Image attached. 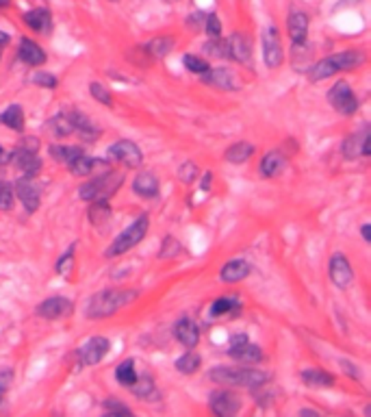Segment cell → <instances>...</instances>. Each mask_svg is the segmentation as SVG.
Returning a JSON list of instances; mask_svg holds the SVG:
<instances>
[{"label": "cell", "instance_id": "6da1fadb", "mask_svg": "<svg viewBox=\"0 0 371 417\" xmlns=\"http://www.w3.org/2000/svg\"><path fill=\"white\" fill-rule=\"evenodd\" d=\"M137 298L135 289H104L98 291L96 296L89 298L87 307H85V315L89 320H100V318H109L118 313L120 309H124L128 302H133Z\"/></svg>", "mask_w": 371, "mask_h": 417}, {"label": "cell", "instance_id": "7a4b0ae2", "mask_svg": "<svg viewBox=\"0 0 371 417\" xmlns=\"http://www.w3.org/2000/svg\"><path fill=\"white\" fill-rule=\"evenodd\" d=\"M209 378L217 385L226 387H261L270 381V374L254 367H226L219 365L209 372Z\"/></svg>", "mask_w": 371, "mask_h": 417}, {"label": "cell", "instance_id": "3957f363", "mask_svg": "<svg viewBox=\"0 0 371 417\" xmlns=\"http://www.w3.org/2000/svg\"><path fill=\"white\" fill-rule=\"evenodd\" d=\"M124 176L122 172H104L102 176H96L92 180H87L85 185H81L79 196L87 202H96V200H109L118 194V189L122 187Z\"/></svg>", "mask_w": 371, "mask_h": 417}, {"label": "cell", "instance_id": "277c9868", "mask_svg": "<svg viewBox=\"0 0 371 417\" xmlns=\"http://www.w3.org/2000/svg\"><path fill=\"white\" fill-rule=\"evenodd\" d=\"M148 226H150V217H148V215H139V217L128 226V229H124V231L113 239V244H111V246L106 248L104 256L113 259V256H120V254L133 250V248L145 237Z\"/></svg>", "mask_w": 371, "mask_h": 417}, {"label": "cell", "instance_id": "5b68a950", "mask_svg": "<svg viewBox=\"0 0 371 417\" xmlns=\"http://www.w3.org/2000/svg\"><path fill=\"white\" fill-rule=\"evenodd\" d=\"M328 102L341 116H354L358 111V98L354 96V90L350 87L348 81H337L328 90Z\"/></svg>", "mask_w": 371, "mask_h": 417}, {"label": "cell", "instance_id": "8992f818", "mask_svg": "<svg viewBox=\"0 0 371 417\" xmlns=\"http://www.w3.org/2000/svg\"><path fill=\"white\" fill-rule=\"evenodd\" d=\"M228 354L237 361H243V363H258L263 361V350L258 348L256 344L248 339L245 332H237L231 337V350Z\"/></svg>", "mask_w": 371, "mask_h": 417}, {"label": "cell", "instance_id": "52a82bcc", "mask_svg": "<svg viewBox=\"0 0 371 417\" xmlns=\"http://www.w3.org/2000/svg\"><path fill=\"white\" fill-rule=\"evenodd\" d=\"M106 157L113 159V161H120L128 168H139L143 163V155L141 150L137 148V143L128 141V139H120L116 141L113 146H109L106 150Z\"/></svg>", "mask_w": 371, "mask_h": 417}, {"label": "cell", "instance_id": "ba28073f", "mask_svg": "<svg viewBox=\"0 0 371 417\" xmlns=\"http://www.w3.org/2000/svg\"><path fill=\"white\" fill-rule=\"evenodd\" d=\"M209 404H211V411L219 417H231L241 411V398L237 394H233L231 389L213 391L209 396Z\"/></svg>", "mask_w": 371, "mask_h": 417}, {"label": "cell", "instance_id": "9c48e42d", "mask_svg": "<svg viewBox=\"0 0 371 417\" xmlns=\"http://www.w3.org/2000/svg\"><path fill=\"white\" fill-rule=\"evenodd\" d=\"M284 59L282 42H280V33L276 26H267L263 31V61L267 67H278Z\"/></svg>", "mask_w": 371, "mask_h": 417}, {"label": "cell", "instance_id": "30bf717a", "mask_svg": "<svg viewBox=\"0 0 371 417\" xmlns=\"http://www.w3.org/2000/svg\"><path fill=\"white\" fill-rule=\"evenodd\" d=\"M328 272H330V281L335 283L339 289H348L352 283H354V270L348 261L345 254L337 252L330 256V265H328Z\"/></svg>", "mask_w": 371, "mask_h": 417}, {"label": "cell", "instance_id": "8fae6325", "mask_svg": "<svg viewBox=\"0 0 371 417\" xmlns=\"http://www.w3.org/2000/svg\"><path fill=\"white\" fill-rule=\"evenodd\" d=\"M343 155L350 161L358 159V157H369L371 155V131H369V126H362L360 133H354V135L345 137Z\"/></svg>", "mask_w": 371, "mask_h": 417}, {"label": "cell", "instance_id": "7c38bea8", "mask_svg": "<svg viewBox=\"0 0 371 417\" xmlns=\"http://www.w3.org/2000/svg\"><path fill=\"white\" fill-rule=\"evenodd\" d=\"M16 194H18V198L22 200V205H24V209H26L28 213H35L37 209H40V202H42V189L37 187V183H35L33 178H28V176L20 178V180L16 183Z\"/></svg>", "mask_w": 371, "mask_h": 417}, {"label": "cell", "instance_id": "4fadbf2b", "mask_svg": "<svg viewBox=\"0 0 371 417\" xmlns=\"http://www.w3.org/2000/svg\"><path fill=\"white\" fill-rule=\"evenodd\" d=\"M35 313L44 318V320H59L72 313V302L65 296H52L48 300H44L42 305H37Z\"/></svg>", "mask_w": 371, "mask_h": 417}, {"label": "cell", "instance_id": "5bb4252c", "mask_svg": "<svg viewBox=\"0 0 371 417\" xmlns=\"http://www.w3.org/2000/svg\"><path fill=\"white\" fill-rule=\"evenodd\" d=\"M13 163L18 170L24 172V176L28 178H35L37 174L42 172V159L37 157V150H31V148H24V146H18V150L11 155Z\"/></svg>", "mask_w": 371, "mask_h": 417}, {"label": "cell", "instance_id": "9a60e30c", "mask_svg": "<svg viewBox=\"0 0 371 417\" xmlns=\"http://www.w3.org/2000/svg\"><path fill=\"white\" fill-rule=\"evenodd\" d=\"M109 346H111V344H109V339H106V337H92V339H87V341H85V346L79 350L83 365H96V363H100V361L106 357Z\"/></svg>", "mask_w": 371, "mask_h": 417}, {"label": "cell", "instance_id": "2e32d148", "mask_svg": "<svg viewBox=\"0 0 371 417\" xmlns=\"http://www.w3.org/2000/svg\"><path fill=\"white\" fill-rule=\"evenodd\" d=\"M204 83L217 87V90H224V92H237L241 90V83L239 79L235 77V74L226 67H211L206 74H204Z\"/></svg>", "mask_w": 371, "mask_h": 417}, {"label": "cell", "instance_id": "e0dca14e", "mask_svg": "<svg viewBox=\"0 0 371 417\" xmlns=\"http://www.w3.org/2000/svg\"><path fill=\"white\" fill-rule=\"evenodd\" d=\"M174 337L180 341L184 348H196L198 341H200V328L198 324L192 320V318H180L176 324H174Z\"/></svg>", "mask_w": 371, "mask_h": 417}, {"label": "cell", "instance_id": "ac0fdd59", "mask_svg": "<svg viewBox=\"0 0 371 417\" xmlns=\"http://www.w3.org/2000/svg\"><path fill=\"white\" fill-rule=\"evenodd\" d=\"M228 59H235L243 65L252 61V44L243 33H233L228 37Z\"/></svg>", "mask_w": 371, "mask_h": 417}, {"label": "cell", "instance_id": "d6986e66", "mask_svg": "<svg viewBox=\"0 0 371 417\" xmlns=\"http://www.w3.org/2000/svg\"><path fill=\"white\" fill-rule=\"evenodd\" d=\"M287 31L293 44H302L309 37V16L304 11H291L289 13V22H287Z\"/></svg>", "mask_w": 371, "mask_h": 417}, {"label": "cell", "instance_id": "ffe728a7", "mask_svg": "<svg viewBox=\"0 0 371 417\" xmlns=\"http://www.w3.org/2000/svg\"><path fill=\"white\" fill-rule=\"evenodd\" d=\"M24 24L35 33H50L52 28V16L46 7H35L22 16Z\"/></svg>", "mask_w": 371, "mask_h": 417}, {"label": "cell", "instance_id": "44dd1931", "mask_svg": "<svg viewBox=\"0 0 371 417\" xmlns=\"http://www.w3.org/2000/svg\"><path fill=\"white\" fill-rule=\"evenodd\" d=\"M18 55H20V61H24L26 65L31 67H37V65H44L46 63V53L42 46H37L35 42L26 40V37H22L20 40V48H18Z\"/></svg>", "mask_w": 371, "mask_h": 417}, {"label": "cell", "instance_id": "7402d4cb", "mask_svg": "<svg viewBox=\"0 0 371 417\" xmlns=\"http://www.w3.org/2000/svg\"><path fill=\"white\" fill-rule=\"evenodd\" d=\"M133 192L139 198H157L159 196V180L153 172H141L133 180Z\"/></svg>", "mask_w": 371, "mask_h": 417}, {"label": "cell", "instance_id": "603a6c76", "mask_svg": "<svg viewBox=\"0 0 371 417\" xmlns=\"http://www.w3.org/2000/svg\"><path fill=\"white\" fill-rule=\"evenodd\" d=\"M250 272H252V268H250V263H248V261H243V259H233V261H228V263L224 265V268H221L219 278L224 281V283H239V281H243Z\"/></svg>", "mask_w": 371, "mask_h": 417}, {"label": "cell", "instance_id": "cb8c5ba5", "mask_svg": "<svg viewBox=\"0 0 371 417\" xmlns=\"http://www.w3.org/2000/svg\"><path fill=\"white\" fill-rule=\"evenodd\" d=\"M287 168V157L280 153V150H272L261 159V166H258V172H261L263 178H274L276 174H280Z\"/></svg>", "mask_w": 371, "mask_h": 417}, {"label": "cell", "instance_id": "d4e9b609", "mask_svg": "<svg viewBox=\"0 0 371 417\" xmlns=\"http://www.w3.org/2000/svg\"><path fill=\"white\" fill-rule=\"evenodd\" d=\"M332 61H335L337 70L339 72H345V70H356L365 63V53L362 50H343V53H337V55H330Z\"/></svg>", "mask_w": 371, "mask_h": 417}, {"label": "cell", "instance_id": "484cf974", "mask_svg": "<svg viewBox=\"0 0 371 417\" xmlns=\"http://www.w3.org/2000/svg\"><path fill=\"white\" fill-rule=\"evenodd\" d=\"M300 378L304 381V385H306V387H313V389H319V387H332V385H335V376L328 374V372H323V369H315V367L304 369V372L300 374Z\"/></svg>", "mask_w": 371, "mask_h": 417}, {"label": "cell", "instance_id": "4316f807", "mask_svg": "<svg viewBox=\"0 0 371 417\" xmlns=\"http://www.w3.org/2000/svg\"><path fill=\"white\" fill-rule=\"evenodd\" d=\"M0 124L16 131V133H22L24 131V111L20 104H9L3 113H0Z\"/></svg>", "mask_w": 371, "mask_h": 417}, {"label": "cell", "instance_id": "83f0119b", "mask_svg": "<svg viewBox=\"0 0 371 417\" xmlns=\"http://www.w3.org/2000/svg\"><path fill=\"white\" fill-rule=\"evenodd\" d=\"M50 157L57 161V163H63V166H70L74 159H77L79 155H83V150L77 148V146H61V143H52L48 148Z\"/></svg>", "mask_w": 371, "mask_h": 417}, {"label": "cell", "instance_id": "f1b7e54d", "mask_svg": "<svg viewBox=\"0 0 371 417\" xmlns=\"http://www.w3.org/2000/svg\"><path fill=\"white\" fill-rule=\"evenodd\" d=\"M228 313H239V298L237 296H224V298H217L213 305H211V318H221V315H228Z\"/></svg>", "mask_w": 371, "mask_h": 417}, {"label": "cell", "instance_id": "f546056e", "mask_svg": "<svg viewBox=\"0 0 371 417\" xmlns=\"http://www.w3.org/2000/svg\"><path fill=\"white\" fill-rule=\"evenodd\" d=\"M254 155V146L250 143V141H237V143H233L228 150H226V161L228 163H245L250 157Z\"/></svg>", "mask_w": 371, "mask_h": 417}, {"label": "cell", "instance_id": "4dcf8cb0", "mask_svg": "<svg viewBox=\"0 0 371 417\" xmlns=\"http://www.w3.org/2000/svg\"><path fill=\"white\" fill-rule=\"evenodd\" d=\"M50 131L57 135V137H67L74 133V116L72 111H65V113H59V116H55L50 122H48Z\"/></svg>", "mask_w": 371, "mask_h": 417}, {"label": "cell", "instance_id": "1f68e13d", "mask_svg": "<svg viewBox=\"0 0 371 417\" xmlns=\"http://www.w3.org/2000/svg\"><path fill=\"white\" fill-rule=\"evenodd\" d=\"M141 48H143V53H148L150 57L161 59V57L170 55V50L174 48V40H172V37H167V35L165 37H155V40H150Z\"/></svg>", "mask_w": 371, "mask_h": 417}, {"label": "cell", "instance_id": "d6a6232c", "mask_svg": "<svg viewBox=\"0 0 371 417\" xmlns=\"http://www.w3.org/2000/svg\"><path fill=\"white\" fill-rule=\"evenodd\" d=\"M174 365H176V369H178L180 374H196V372L200 369V365H202V357H200L198 352H194V348H189L182 357L176 359Z\"/></svg>", "mask_w": 371, "mask_h": 417}, {"label": "cell", "instance_id": "836d02e7", "mask_svg": "<svg viewBox=\"0 0 371 417\" xmlns=\"http://www.w3.org/2000/svg\"><path fill=\"white\" fill-rule=\"evenodd\" d=\"M98 166H102L98 159L87 157V155H79L77 159H74V161L67 166V170H70L74 176H89V174L94 172V168H98Z\"/></svg>", "mask_w": 371, "mask_h": 417}, {"label": "cell", "instance_id": "e575fe53", "mask_svg": "<svg viewBox=\"0 0 371 417\" xmlns=\"http://www.w3.org/2000/svg\"><path fill=\"white\" fill-rule=\"evenodd\" d=\"M116 381L124 387H131L137 381V369H135V361L133 359H124L118 367H116Z\"/></svg>", "mask_w": 371, "mask_h": 417}, {"label": "cell", "instance_id": "d590c367", "mask_svg": "<svg viewBox=\"0 0 371 417\" xmlns=\"http://www.w3.org/2000/svg\"><path fill=\"white\" fill-rule=\"evenodd\" d=\"M109 220H111V207L106 205V200H96V202H92L89 222H92L94 226H104Z\"/></svg>", "mask_w": 371, "mask_h": 417}, {"label": "cell", "instance_id": "8d00e7d4", "mask_svg": "<svg viewBox=\"0 0 371 417\" xmlns=\"http://www.w3.org/2000/svg\"><path fill=\"white\" fill-rule=\"evenodd\" d=\"M74 250H77V244H72L67 248V252L57 261V272L65 278V281H72V270H74Z\"/></svg>", "mask_w": 371, "mask_h": 417}, {"label": "cell", "instance_id": "74e56055", "mask_svg": "<svg viewBox=\"0 0 371 417\" xmlns=\"http://www.w3.org/2000/svg\"><path fill=\"white\" fill-rule=\"evenodd\" d=\"M204 53L211 57H219V59H228V40H221L219 37H211L209 44L204 46Z\"/></svg>", "mask_w": 371, "mask_h": 417}, {"label": "cell", "instance_id": "f35d334b", "mask_svg": "<svg viewBox=\"0 0 371 417\" xmlns=\"http://www.w3.org/2000/svg\"><path fill=\"white\" fill-rule=\"evenodd\" d=\"M182 63H184V67H187L189 72L200 74V77H204V74L211 70V63L206 59L198 57V55H184L182 57Z\"/></svg>", "mask_w": 371, "mask_h": 417}, {"label": "cell", "instance_id": "ab89813d", "mask_svg": "<svg viewBox=\"0 0 371 417\" xmlns=\"http://www.w3.org/2000/svg\"><path fill=\"white\" fill-rule=\"evenodd\" d=\"M137 398H148V396H150L153 391H155V381H153V378L150 376H137V381L128 387Z\"/></svg>", "mask_w": 371, "mask_h": 417}, {"label": "cell", "instance_id": "60d3db41", "mask_svg": "<svg viewBox=\"0 0 371 417\" xmlns=\"http://www.w3.org/2000/svg\"><path fill=\"white\" fill-rule=\"evenodd\" d=\"M104 413L106 415H113V417H128V415H133V411L124 402H120L118 398L104 400Z\"/></svg>", "mask_w": 371, "mask_h": 417}, {"label": "cell", "instance_id": "b9f144b4", "mask_svg": "<svg viewBox=\"0 0 371 417\" xmlns=\"http://www.w3.org/2000/svg\"><path fill=\"white\" fill-rule=\"evenodd\" d=\"M89 94L104 107H113V96H111V92L102 83H89Z\"/></svg>", "mask_w": 371, "mask_h": 417}, {"label": "cell", "instance_id": "7bdbcfd3", "mask_svg": "<svg viewBox=\"0 0 371 417\" xmlns=\"http://www.w3.org/2000/svg\"><path fill=\"white\" fill-rule=\"evenodd\" d=\"M198 174H200V170H198V166H196L194 161H184V163L178 168V178H180L182 183H194V180L198 178Z\"/></svg>", "mask_w": 371, "mask_h": 417}, {"label": "cell", "instance_id": "ee69618b", "mask_svg": "<svg viewBox=\"0 0 371 417\" xmlns=\"http://www.w3.org/2000/svg\"><path fill=\"white\" fill-rule=\"evenodd\" d=\"M13 207V189L9 183H0V211H9Z\"/></svg>", "mask_w": 371, "mask_h": 417}, {"label": "cell", "instance_id": "f6af8a7d", "mask_svg": "<svg viewBox=\"0 0 371 417\" xmlns=\"http://www.w3.org/2000/svg\"><path fill=\"white\" fill-rule=\"evenodd\" d=\"M33 83H35V85H42V87H46V90H55V87H57V77H52L50 72H35Z\"/></svg>", "mask_w": 371, "mask_h": 417}, {"label": "cell", "instance_id": "bcb514c9", "mask_svg": "<svg viewBox=\"0 0 371 417\" xmlns=\"http://www.w3.org/2000/svg\"><path fill=\"white\" fill-rule=\"evenodd\" d=\"M11 383H13V372L11 369L0 372V406H3V402H5V396H7Z\"/></svg>", "mask_w": 371, "mask_h": 417}, {"label": "cell", "instance_id": "7dc6e473", "mask_svg": "<svg viewBox=\"0 0 371 417\" xmlns=\"http://www.w3.org/2000/svg\"><path fill=\"white\" fill-rule=\"evenodd\" d=\"M178 252H180V244H178L174 237H165V239H163V248H161L159 256H161V259H170V256H176Z\"/></svg>", "mask_w": 371, "mask_h": 417}, {"label": "cell", "instance_id": "c3c4849f", "mask_svg": "<svg viewBox=\"0 0 371 417\" xmlns=\"http://www.w3.org/2000/svg\"><path fill=\"white\" fill-rule=\"evenodd\" d=\"M204 28H206V35L209 37H219L221 35V22H219V18L215 13L206 16L204 18Z\"/></svg>", "mask_w": 371, "mask_h": 417}, {"label": "cell", "instance_id": "681fc988", "mask_svg": "<svg viewBox=\"0 0 371 417\" xmlns=\"http://www.w3.org/2000/svg\"><path fill=\"white\" fill-rule=\"evenodd\" d=\"M204 18H206V16H204V13H200V11H198V13H192V16L187 18V24H189L194 31H198V28H202V26H204Z\"/></svg>", "mask_w": 371, "mask_h": 417}, {"label": "cell", "instance_id": "f907efd6", "mask_svg": "<svg viewBox=\"0 0 371 417\" xmlns=\"http://www.w3.org/2000/svg\"><path fill=\"white\" fill-rule=\"evenodd\" d=\"M341 365H343V369H345V374H348V376L358 378V369H356V365H354V363H350V361H341Z\"/></svg>", "mask_w": 371, "mask_h": 417}, {"label": "cell", "instance_id": "816d5d0a", "mask_svg": "<svg viewBox=\"0 0 371 417\" xmlns=\"http://www.w3.org/2000/svg\"><path fill=\"white\" fill-rule=\"evenodd\" d=\"M360 233H362V239L369 244L371 242V224H362L360 226Z\"/></svg>", "mask_w": 371, "mask_h": 417}, {"label": "cell", "instance_id": "f5cc1de1", "mask_svg": "<svg viewBox=\"0 0 371 417\" xmlns=\"http://www.w3.org/2000/svg\"><path fill=\"white\" fill-rule=\"evenodd\" d=\"M11 161V153H7V150L0 146V166H5V163H9Z\"/></svg>", "mask_w": 371, "mask_h": 417}, {"label": "cell", "instance_id": "db71d44e", "mask_svg": "<svg viewBox=\"0 0 371 417\" xmlns=\"http://www.w3.org/2000/svg\"><path fill=\"white\" fill-rule=\"evenodd\" d=\"M9 42H11V35H9V33H5V31H0V48L7 46Z\"/></svg>", "mask_w": 371, "mask_h": 417}, {"label": "cell", "instance_id": "11a10c76", "mask_svg": "<svg viewBox=\"0 0 371 417\" xmlns=\"http://www.w3.org/2000/svg\"><path fill=\"white\" fill-rule=\"evenodd\" d=\"M300 415H309V417H317L319 413H317V411H311V408H302V411H300Z\"/></svg>", "mask_w": 371, "mask_h": 417}, {"label": "cell", "instance_id": "9f6ffc18", "mask_svg": "<svg viewBox=\"0 0 371 417\" xmlns=\"http://www.w3.org/2000/svg\"><path fill=\"white\" fill-rule=\"evenodd\" d=\"M209 180H211V174H204V180H202V189L209 187Z\"/></svg>", "mask_w": 371, "mask_h": 417}, {"label": "cell", "instance_id": "6f0895ef", "mask_svg": "<svg viewBox=\"0 0 371 417\" xmlns=\"http://www.w3.org/2000/svg\"><path fill=\"white\" fill-rule=\"evenodd\" d=\"M11 5V0H0V9H5V7H9Z\"/></svg>", "mask_w": 371, "mask_h": 417}]
</instances>
